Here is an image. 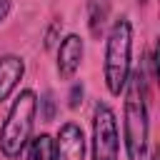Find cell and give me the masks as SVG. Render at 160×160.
I'll list each match as a JSON object with an SVG mask.
<instances>
[{"mask_svg":"<svg viewBox=\"0 0 160 160\" xmlns=\"http://www.w3.org/2000/svg\"><path fill=\"white\" fill-rule=\"evenodd\" d=\"M82 55H85L82 38L75 35V32L65 35L62 42L58 45V75H60V80H72L75 78V72L80 70Z\"/></svg>","mask_w":160,"mask_h":160,"instance_id":"cell-6","label":"cell"},{"mask_svg":"<svg viewBox=\"0 0 160 160\" xmlns=\"http://www.w3.org/2000/svg\"><path fill=\"white\" fill-rule=\"evenodd\" d=\"M132 22L130 18H118L112 28L108 30L105 40V62H102V78L110 95H122L125 82L132 72Z\"/></svg>","mask_w":160,"mask_h":160,"instance_id":"cell-2","label":"cell"},{"mask_svg":"<svg viewBox=\"0 0 160 160\" xmlns=\"http://www.w3.org/2000/svg\"><path fill=\"white\" fill-rule=\"evenodd\" d=\"M35 115H38V95L32 90H20V95L12 100L8 118L0 128V152L5 158L12 160L25 150L32 135Z\"/></svg>","mask_w":160,"mask_h":160,"instance_id":"cell-3","label":"cell"},{"mask_svg":"<svg viewBox=\"0 0 160 160\" xmlns=\"http://www.w3.org/2000/svg\"><path fill=\"white\" fill-rule=\"evenodd\" d=\"M52 160H85V135L75 122L60 125L52 138Z\"/></svg>","mask_w":160,"mask_h":160,"instance_id":"cell-5","label":"cell"},{"mask_svg":"<svg viewBox=\"0 0 160 160\" xmlns=\"http://www.w3.org/2000/svg\"><path fill=\"white\" fill-rule=\"evenodd\" d=\"M80 102H82V85H75L70 92V108H78Z\"/></svg>","mask_w":160,"mask_h":160,"instance_id":"cell-10","label":"cell"},{"mask_svg":"<svg viewBox=\"0 0 160 160\" xmlns=\"http://www.w3.org/2000/svg\"><path fill=\"white\" fill-rule=\"evenodd\" d=\"M25 148H28L25 160H52V138L45 132L38 138H30V142Z\"/></svg>","mask_w":160,"mask_h":160,"instance_id":"cell-9","label":"cell"},{"mask_svg":"<svg viewBox=\"0 0 160 160\" xmlns=\"http://www.w3.org/2000/svg\"><path fill=\"white\" fill-rule=\"evenodd\" d=\"M120 158V130L115 112L108 102H98L92 110V160Z\"/></svg>","mask_w":160,"mask_h":160,"instance_id":"cell-4","label":"cell"},{"mask_svg":"<svg viewBox=\"0 0 160 160\" xmlns=\"http://www.w3.org/2000/svg\"><path fill=\"white\" fill-rule=\"evenodd\" d=\"M8 12H10V0H0V22L8 18Z\"/></svg>","mask_w":160,"mask_h":160,"instance_id":"cell-11","label":"cell"},{"mask_svg":"<svg viewBox=\"0 0 160 160\" xmlns=\"http://www.w3.org/2000/svg\"><path fill=\"white\" fill-rule=\"evenodd\" d=\"M110 10H112V2L110 0H85L88 30H90V35L95 40L102 38V32L108 28V20H110Z\"/></svg>","mask_w":160,"mask_h":160,"instance_id":"cell-8","label":"cell"},{"mask_svg":"<svg viewBox=\"0 0 160 160\" xmlns=\"http://www.w3.org/2000/svg\"><path fill=\"white\" fill-rule=\"evenodd\" d=\"M122 105V140L128 160H145L150 140V110H148V82L142 70H132L125 82Z\"/></svg>","mask_w":160,"mask_h":160,"instance_id":"cell-1","label":"cell"},{"mask_svg":"<svg viewBox=\"0 0 160 160\" xmlns=\"http://www.w3.org/2000/svg\"><path fill=\"white\" fill-rule=\"evenodd\" d=\"M150 160H160V155H158V152H152V155H150Z\"/></svg>","mask_w":160,"mask_h":160,"instance_id":"cell-12","label":"cell"},{"mask_svg":"<svg viewBox=\"0 0 160 160\" xmlns=\"http://www.w3.org/2000/svg\"><path fill=\"white\" fill-rule=\"evenodd\" d=\"M22 75H25L22 58H18V55H2L0 58V102L8 100L15 92V88L22 80Z\"/></svg>","mask_w":160,"mask_h":160,"instance_id":"cell-7","label":"cell"}]
</instances>
